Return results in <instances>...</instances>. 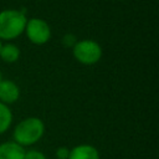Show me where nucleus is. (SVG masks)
<instances>
[{
    "instance_id": "obj_11",
    "label": "nucleus",
    "mask_w": 159,
    "mask_h": 159,
    "mask_svg": "<svg viewBox=\"0 0 159 159\" xmlns=\"http://www.w3.org/2000/svg\"><path fill=\"white\" fill-rule=\"evenodd\" d=\"M68 155H70V148L68 147H58L55 152V157L56 159H68Z\"/></svg>"
},
{
    "instance_id": "obj_12",
    "label": "nucleus",
    "mask_w": 159,
    "mask_h": 159,
    "mask_svg": "<svg viewBox=\"0 0 159 159\" xmlns=\"http://www.w3.org/2000/svg\"><path fill=\"white\" fill-rule=\"evenodd\" d=\"M1 80H2V76H1V72H0V82H1Z\"/></svg>"
},
{
    "instance_id": "obj_5",
    "label": "nucleus",
    "mask_w": 159,
    "mask_h": 159,
    "mask_svg": "<svg viewBox=\"0 0 159 159\" xmlns=\"http://www.w3.org/2000/svg\"><path fill=\"white\" fill-rule=\"evenodd\" d=\"M20 97L19 86L11 80H1L0 82V102L4 104L15 103Z\"/></svg>"
},
{
    "instance_id": "obj_10",
    "label": "nucleus",
    "mask_w": 159,
    "mask_h": 159,
    "mask_svg": "<svg viewBox=\"0 0 159 159\" xmlns=\"http://www.w3.org/2000/svg\"><path fill=\"white\" fill-rule=\"evenodd\" d=\"M24 159H47V158L45 153L39 149H29V150H25Z\"/></svg>"
},
{
    "instance_id": "obj_6",
    "label": "nucleus",
    "mask_w": 159,
    "mask_h": 159,
    "mask_svg": "<svg viewBox=\"0 0 159 159\" xmlns=\"http://www.w3.org/2000/svg\"><path fill=\"white\" fill-rule=\"evenodd\" d=\"M68 159H101V154L92 144H78L70 149Z\"/></svg>"
},
{
    "instance_id": "obj_7",
    "label": "nucleus",
    "mask_w": 159,
    "mask_h": 159,
    "mask_svg": "<svg viewBox=\"0 0 159 159\" xmlns=\"http://www.w3.org/2000/svg\"><path fill=\"white\" fill-rule=\"evenodd\" d=\"M25 148L14 140H6L0 144V159H24Z\"/></svg>"
},
{
    "instance_id": "obj_3",
    "label": "nucleus",
    "mask_w": 159,
    "mask_h": 159,
    "mask_svg": "<svg viewBox=\"0 0 159 159\" xmlns=\"http://www.w3.org/2000/svg\"><path fill=\"white\" fill-rule=\"evenodd\" d=\"M72 52L75 58L83 65L97 63L102 57V47L97 41L89 39L77 41L73 45Z\"/></svg>"
},
{
    "instance_id": "obj_1",
    "label": "nucleus",
    "mask_w": 159,
    "mask_h": 159,
    "mask_svg": "<svg viewBox=\"0 0 159 159\" xmlns=\"http://www.w3.org/2000/svg\"><path fill=\"white\" fill-rule=\"evenodd\" d=\"M45 134V123L37 117H29L19 122L12 130V140L22 148L36 144Z\"/></svg>"
},
{
    "instance_id": "obj_9",
    "label": "nucleus",
    "mask_w": 159,
    "mask_h": 159,
    "mask_svg": "<svg viewBox=\"0 0 159 159\" xmlns=\"http://www.w3.org/2000/svg\"><path fill=\"white\" fill-rule=\"evenodd\" d=\"M12 123V112L9 106L0 102V134L5 133Z\"/></svg>"
},
{
    "instance_id": "obj_13",
    "label": "nucleus",
    "mask_w": 159,
    "mask_h": 159,
    "mask_svg": "<svg viewBox=\"0 0 159 159\" xmlns=\"http://www.w3.org/2000/svg\"><path fill=\"white\" fill-rule=\"evenodd\" d=\"M1 45H2V43H1V40H0V47H1Z\"/></svg>"
},
{
    "instance_id": "obj_2",
    "label": "nucleus",
    "mask_w": 159,
    "mask_h": 159,
    "mask_svg": "<svg viewBox=\"0 0 159 159\" xmlns=\"http://www.w3.org/2000/svg\"><path fill=\"white\" fill-rule=\"evenodd\" d=\"M27 17L25 11L6 9L0 11V40H12L25 31Z\"/></svg>"
},
{
    "instance_id": "obj_4",
    "label": "nucleus",
    "mask_w": 159,
    "mask_h": 159,
    "mask_svg": "<svg viewBox=\"0 0 159 159\" xmlns=\"http://www.w3.org/2000/svg\"><path fill=\"white\" fill-rule=\"evenodd\" d=\"M27 39L35 45H43L51 37V29L50 25L39 17H32L27 20L25 31Z\"/></svg>"
},
{
    "instance_id": "obj_8",
    "label": "nucleus",
    "mask_w": 159,
    "mask_h": 159,
    "mask_svg": "<svg viewBox=\"0 0 159 159\" xmlns=\"http://www.w3.org/2000/svg\"><path fill=\"white\" fill-rule=\"evenodd\" d=\"M0 57L4 62L12 63L16 62L20 57V50L14 43H5L0 47Z\"/></svg>"
}]
</instances>
